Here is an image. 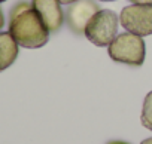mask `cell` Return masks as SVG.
Returning a JSON list of instances; mask_svg holds the SVG:
<instances>
[{
    "instance_id": "6da1fadb",
    "label": "cell",
    "mask_w": 152,
    "mask_h": 144,
    "mask_svg": "<svg viewBox=\"0 0 152 144\" xmlns=\"http://www.w3.org/2000/svg\"><path fill=\"white\" fill-rule=\"evenodd\" d=\"M9 33L17 43L27 49H37L48 43L49 30L28 2H18L9 14Z\"/></svg>"
},
{
    "instance_id": "7a4b0ae2",
    "label": "cell",
    "mask_w": 152,
    "mask_h": 144,
    "mask_svg": "<svg viewBox=\"0 0 152 144\" xmlns=\"http://www.w3.org/2000/svg\"><path fill=\"white\" fill-rule=\"evenodd\" d=\"M107 48H109L107 49L109 56L115 62L139 67L145 61V54H146L145 42L142 36L133 34L130 31L118 34Z\"/></svg>"
},
{
    "instance_id": "3957f363",
    "label": "cell",
    "mask_w": 152,
    "mask_h": 144,
    "mask_svg": "<svg viewBox=\"0 0 152 144\" xmlns=\"http://www.w3.org/2000/svg\"><path fill=\"white\" fill-rule=\"evenodd\" d=\"M118 15L110 9H100L87 24L84 36L96 46H109L118 36Z\"/></svg>"
},
{
    "instance_id": "277c9868",
    "label": "cell",
    "mask_w": 152,
    "mask_h": 144,
    "mask_svg": "<svg viewBox=\"0 0 152 144\" xmlns=\"http://www.w3.org/2000/svg\"><path fill=\"white\" fill-rule=\"evenodd\" d=\"M121 25L137 36L152 34V5H130L121 11Z\"/></svg>"
},
{
    "instance_id": "5b68a950",
    "label": "cell",
    "mask_w": 152,
    "mask_h": 144,
    "mask_svg": "<svg viewBox=\"0 0 152 144\" xmlns=\"http://www.w3.org/2000/svg\"><path fill=\"white\" fill-rule=\"evenodd\" d=\"M99 11L100 6L94 0H78V2L69 5L66 11V21L69 28L75 34H84L87 24Z\"/></svg>"
},
{
    "instance_id": "8992f818",
    "label": "cell",
    "mask_w": 152,
    "mask_h": 144,
    "mask_svg": "<svg viewBox=\"0 0 152 144\" xmlns=\"http://www.w3.org/2000/svg\"><path fill=\"white\" fill-rule=\"evenodd\" d=\"M31 6L51 33H57L61 28L66 12L61 9L60 0H31Z\"/></svg>"
},
{
    "instance_id": "52a82bcc",
    "label": "cell",
    "mask_w": 152,
    "mask_h": 144,
    "mask_svg": "<svg viewBox=\"0 0 152 144\" xmlns=\"http://www.w3.org/2000/svg\"><path fill=\"white\" fill-rule=\"evenodd\" d=\"M18 43L9 31H0V71L11 67L18 56Z\"/></svg>"
},
{
    "instance_id": "ba28073f",
    "label": "cell",
    "mask_w": 152,
    "mask_h": 144,
    "mask_svg": "<svg viewBox=\"0 0 152 144\" xmlns=\"http://www.w3.org/2000/svg\"><path fill=\"white\" fill-rule=\"evenodd\" d=\"M142 125L152 131V91L145 97L143 109H142Z\"/></svg>"
},
{
    "instance_id": "9c48e42d",
    "label": "cell",
    "mask_w": 152,
    "mask_h": 144,
    "mask_svg": "<svg viewBox=\"0 0 152 144\" xmlns=\"http://www.w3.org/2000/svg\"><path fill=\"white\" fill-rule=\"evenodd\" d=\"M134 5H152V0H130Z\"/></svg>"
},
{
    "instance_id": "30bf717a",
    "label": "cell",
    "mask_w": 152,
    "mask_h": 144,
    "mask_svg": "<svg viewBox=\"0 0 152 144\" xmlns=\"http://www.w3.org/2000/svg\"><path fill=\"white\" fill-rule=\"evenodd\" d=\"M5 27V15H3V11L0 8V30Z\"/></svg>"
},
{
    "instance_id": "8fae6325",
    "label": "cell",
    "mask_w": 152,
    "mask_h": 144,
    "mask_svg": "<svg viewBox=\"0 0 152 144\" xmlns=\"http://www.w3.org/2000/svg\"><path fill=\"white\" fill-rule=\"evenodd\" d=\"M75 2H78V0H60V3L61 5H72Z\"/></svg>"
},
{
    "instance_id": "7c38bea8",
    "label": "cell",
    "mask_w": 152,
    "mask_h": 144,
    "mask_svg": "<svg viewBox=\"0 0 152 144\" xmlns=\"http://www.w3.org/2000/svg\"><path fill=\"white\" fill-rule=\"evenodd\" d=\"M107 144H128V143H124V141H109Z\"/></svg>"
},
{
    "instance_id": "4fadbf2b",
    "label": "cell",
    "mask_w": 152,
    "mask_h": 144,
    "mask_svg": "<svg viewBox=\"0 0 152 144\" xmlns=\"http://www.w3.org/2000/svg\"><path fill=\"white\" fill-rule=\"evenodd\" d=\"M142 144H152V138H146L145 141H142Z\"/></svg>"
},
{
    "instance_id": "5bb4252c",
    "label": "cell",
    "mask_w": 152,
    "mask_h": 144,
    "mask_svg": "<svg viewBox=\"0 0 152 144\" xmlns=\"http://www.w3.org/2000/svg\"><path fill=\"white\" fill-rule=\"evenodd\" d=\"M99 2H115V0H99Z\"/></svg>"
},
{
    "instance_id": "9a60e30c",
    "label": "cell",
    "mask_w": 152,
    "mask_h": 144,
    "mask_svg": "<svg viewBox=\"0 0 152 144\" xmlns=\"http://www.w3.org/2000/svg\"><path fill=\"white\" fill-rule=\"evenodd\" d=\"M2 2H6V0H0V3H2Z\"/></svg>"
}]
</instances>
